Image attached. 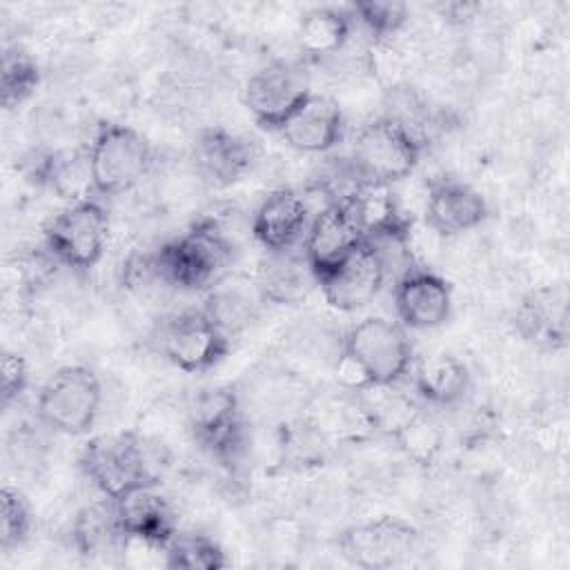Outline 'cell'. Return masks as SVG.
Here are the masks:
<instances>
[{
    "mask_svg": "<svg viewBox=\"0 0 570 570\" xmlns=\"http://www.w3.org/2000/svg\"><path fill=\"white\" fill-rule=\"evenodd\" d=\"M109 216L96 198L69 203L45 227L49 256L76 272L91 269L105 254Z\"/></svg>",
    "mask_w": 570,
    "mask_h": 570,
    "instance_id": "ba28073f",
    "label": "cell"
},
{
    "mask_svg": "<svg viewBox=\"0 0 570 570\" xmlns=\"http://www.w3.org/2000/svg\"><path fill=\"white\" fill-rule=\"evenodd\" d=\"M80 465L98 492L116 501L136 488L156 485L160 461L140 434L118 432L87 441Z\"/></svg>",
    "mask_w": 570,
    "mask_h": 570,
    "instance_id": "3957f363",
    "label": "cell"
},
{
    "mask_svg": "<svg viewBox=\"0 0 570 570\" xmlns=\"http://www.w3.org/2000/svg\"><path fill=\"white\" fill-rule=\"evenodd\" d=\"M361 243L363 236L341 200H332L316 212L303 238V256L316 283L341 265Z\"/></svg>",
    "mask_w": 570,
    "mask_h": 570,
    "instance_id": "5bb4252c",
    "label": "cell"
},
{
    "mask_svg": "<svg viewBox=\"0 0 570 570\" xmlns=\"http://www.w3.org/2000/svg\"><path fill=\"white\" fill-rule=\"evenodd\" d=\"M341 203L347 207L363 240L410 243L412 218L403 212L390 185L358 183Z\"/></svg>",
    "mask_w": 570,
    "mask_h": 570,
    "instance_id": "e0dca14e",
    "label": "cell"
},
{
    "mask_svg": "<svg viewBox=\"0 0 570 570\" xmlns=\"http://www.w3.org/2000/svg\"><path fill=\"white\" fill-rule=\"evenodd\" d=\"M40 85V67L22 47H7L0 71V102L4 109L22 105Z\"/></svg>",
    "mask_w": 570,
    "mask_h": 570,
    "instance_id": "83f0119b",
    "label": "cell"
},
{
    "mask_svg": "<svg viewBox=\"0 0 570 570\" xmlns=\"http://www.w3.org/2000/svg\"><path fill=\"white\" fill-rule=\"evenodd\" d=\"M514 323L519 334L534 345H546V347L566 345V336H568L566 298L554 289L532 292L517 307Z\"/></svg>",
    "mask_w": 570,
    "mask_h": 570,
    "instance_id": "44dd1931",
    "label": "cell"
},
{
    "mask_svg": "<svg viewBox=\"0 0 570 570\" xmlns=\"http://www.w3.org/2000/svg\"><path fill=\"white\" fill-rule=\"evenodd\" d=\"M309 96L312 87L305 69L289 60L267 62L243 87V105L269 131H278Z\"/></svg>",
    "mask_w": 570,
    "mask_h": 570,
    "instance_id": "30bf717a",
    "label": "cell"
},
{
    "mask_svg": "<svg viewBox=\"0 0 570 570\" xmlns=\"http://www.w3.org/2000/svg\"><path fill=\"white\" fill-rule=\"evenodd\" d=\"M336 543L347 563L365 570H381L405 563L419 546V532L407 521L385 514L350 525L338 534Z\"/></svg>",
    "mask_w": 570,
    "mask_h": 570,
    "instance_id": "8fae6325",
    "label": "cell"
},
{
    "mask_svg": "<svg viewBox=\"0 0 570 570\" xmlns=\"http://www.w3.org/2000/svg\"><path fill=\"white\" fill-rule=\"evenodd\" d=\"M227 554L218 541L203 532H176L165 546V568L171 570H220Z\"/></svg>",
    "mask_w": 570,
    "mask_h": 570,
    "instance_id": "4316f807",
    "label": "cell"
},
{
    "mask_svg": "<svg viewBox=\"0 0 570 570\" xmlns=\"http://www.w3.org/2000/svg\"><path fill=\"white\" fill-rule=\"evenodd\" d=\"M269 254V252H267ZM318 285L305 256L292 252L269 254L258 272V292L272 303H296L307 296V292Z\"/></svg>",
    "mask_w": 570,
    "mask_h": 570,
    "instance_id": "603a6c76",
    "label": "cell"
},
{
    "mask_svg": "<svg viewBox=\"0 0 570 570\" xmlns=\"http://www.w3.org/2000/svg\"><path fill=\"white\" fill-rule=\"evenodd\" d=\"M423 216L434 234L459 236L488 218V203L472 185L452 176H436L428 183Z\"/></svg>",
    "mask_w": 570,
    "mask_h": 570,
    "instance_id": "9a60e30c",
    "label": "cell"
},
{
    "mask_svg": "<svg viewBox=\"0 0 570 570\" xmlns=\"http://www.w3.org/2000/svg\"><path fill=\"white\" fill-rule=\"evenodd\" d=\"M416 394L430 405H452L470 387V370L468 365L450 354L434 352L423 356L412 372Z\"/></svg>",
    "mask_w": 570,
    "mask_h": 570,
    "instance_id": "7402d4cb",
    "label": "cell"
},
{
    "mask_svg": "<svg viewBox=\"0 0 570 570\" xmlns=\"http://www.w3.org/2000/svg\"><path fill=\"white\" fill-rule=\"evenodd\" d=\"M71 539L78 554L87 559H98L105 554H118L125 548V532L118 525L114 501L105 499L82 508L71 525Z\"/></svg>",
    "mask_w": 570,
    "mask_h": 570,
    "instance_id": "cb8c5ba5",
    "label": "cell"
},
{
    "mask_svg": "<svg viewBox=\"0 0 570 570\" xmlns=\"http://www.w3.org/2000/svg\"><path fill=\"white\" fill-rule=\"evenodd\" d=\"M234 245L216 220H196L185 234L160 245L149 258L156 281L178 289H203L229 265Z\"/></svg>",
    "mask_w": 570,
    "mask_h": 570,
    "instance_id": "6da1fadb",
    "label": "cell"
},
{
    "mask_svg": "<svg viewBox=\"0 0 570 570\" xmlns=\"http://www.w3.org/2000/svg\"><path fill=\"white\" fill-rule=\"evenodd\" d=\"M87 156L98 196L134 189L154 165L149 138L122 122H100L87 145Z\"/></svg>",
    "mask_w": 570,
    "mask_h": 570,
    "instance_id": "277c9868",
    "label": "cell"
},
{
    "mask_svg": "<svg viewBox=\"0 0 570 570\" xmlns=\"http://www.w3.org/2000/svg\"><path fill=\"white\" fill-rule=\"evenodd\" d=\"M102 405V385L87 365L58 367L38 392V416L53 432L67 436L87 434Z\"/></svg>",
    "mask_w": 570,
    "mask_h": 570,
    "instance_id": "5b68a950",
    "label": "cell"
},
{
    "mask_svg": "<svg viewBox=\"0 0 570 570\" xmlns=\"http://www.w3.org/2000/svg\"><path fill=\"white\" fill-rule=\"evenodd\" d=\"M38 176L49 189L69 200H87L94 198V180H91V169H89V156L87 149H76V151H60L53 156H47L38 169Z\"/></svg>",
    "mask_w": 570,
    "mask_h": 570,
    "instance_id": "484cf974",
    "label": "cell"
},
{
    "mask_svg": "<svg viewBox=\"0 0 570 570\" xmlns=\"http://www.w3.org/2000/svg\"><path fill=\"white\" fill-rule=\"evenodd\" d=\"M160 354L187 374H200L218 365L229 352V334L205 307L174 314L160 327Z\"/></svg>",
    "mask_w": 570,
    "mask_h": 570,
    "instance_id": "9c48e42d",
    "label": "cell"
},
{
    "mask_svg": "<svg viewBox=\"0 0 570 570\" xmlns=\"http://www.w3.org/2000/svg\"><path fill=\"white\" fill-rule=\"evenodd\" d=\"M312 223L305 196L294 189H276L258 205L252 220L256 243L269 254L296 249Z\"/></svg>",
    "mask_w": 570,
    "mask_h": 570,
    "instance_id": "ac0fdd59",
    "label": "cell"
},
{
    "mask_svg": "<svg viewBox=\"0 0 570 570\" xmlns=\"http://www.w3.org/2000/svg\"><path fill=\"white\" fill-rule=\"evenodd\" d=\"M394 307L403 327H439L452 314V285L441 274L412 265L396 276Z\"/></svg>",
    "mask_w": 570,
    "mask_h": 570,
    "instance_id": "4fadbf2b",
    "label": "cell"
},
{
    "mask_svg": "<svg viewBox=\"0 0 570 570\" xmlns=\"http://www.w3.org/2000/svg\"><path fill=\"white\" fill-rule=\"evenodd\" d=\"M387 276L390 272L379 247L363 240L341 265L318 281V287L330 307L356 312L379 296Z\"/></svg>",
    "mask_w": 570,
    "mask_h": 570,
    "instance_id": "7c38bea8",
    "label": "cell"
},
{
    "mask_svg": "<svg viewBox=\"0 0 570 570\" xmlns=\"http://www.w3.org/2000/svg\"><path fill=\"white\" fill-rule=\"evenodd\" d=\"M405 330L399 321L367 316L345 332L341 350L365 370L374 387H394L412 367V343Z\"/></svg>",
    "mask_w": 570,
    "mask_h": 570,
    "instance_id": "8992f818",
    "label": "cell"
},
{
    "mask_svg": "<svg viewBox=\"0 0 570 570\" xmlns=\"http://www.w3.org/2000/svg\"><path fill=\"white\" fill-rule=\"evenodd\" d=\"M187 428L194 441L223 465L240 461L247 432L238 394L232 387L198 390L187 405Z\"/></svg>",
    "mask_w": 570,
    "mask_h": 570,
    "instance_id": "52a82bcc",
    "label": "cell"
},
{
    "mask_svg": "<svg viewBox=\"0 0 570 570\" xmlns=\"http://www.w3.org/2000/svg\"><path fill=\"white\" fill-rule=\"evenodd\" d=\"M116 519L127 539L165 548L178 532L176 514L156 485L136 488L114 501Z\"/></svg>",
    "mask_w": 570,
    "mask_h": 570,
    "instance_id": "ffe728a7",
    "label": "cell"
},
{
    "mask_svg": "<svg viewBox=\"0 0 570 570\" xmlns=\"http://www.w3.org/2000/svg\"><path fill=\"white\" fill-rule=\"evenodd\" d=\"M423 142L396 116H379L363 125L352 142L350 169L358 183L394 185L421 163Z\"/></svg>",
    "mask_w": 570,
    "mask_h": 570,
    "instance_id": "7a4b0ae2",
    "label": "cell"
},
{
    "mask_svg": "<svg viewBox=\"0 0 570 570\" xmlns=\"http://www.w3.org/2000/svg\"><path fill=\"white\" fill-rule=\"evenodd\" d=\"M31 532V508L27 497L13 488L2 485L0 490V550L11 552Z\"/></svg>",
    "mask_w": 570,
    "mask_h": 570,
    "instance_id": "f546056e",
    "label": "cell"
},
{
    "mask_svg": "<svg viewBox=\"0 0 570 570\" xmlns=\"http://www.w3.org/2000/svg\"><path fill=\"white\" fill-rule=\"evenodd\" d=\"M283 140L303 154H325L345 136V116L330 96H312L278 129Z\"/></svg>",
    "mask_w": 570,
    "mask_h": 570,
    "instance_id": "d6986e66",
    "label": "cell"
},
{
    "mask_svg": "<svg viewBox=\"0 0 570 570\" xmlns=\"http://www.w3.org/2000/svg\"><path fill=\"white\" fill-rule=\"evenodd\" d=\"M352 29L354 20L347 9L316 7L301 18L296 40L301 51L307 56L325 58L345 49L352 38Z\"/></svg>",
    "mask_w": 570,
    "mask_h": 570,
    "instance_id": "d4e9b609",
    "label": "cell"
},
{
    "mask_svg": "<svg viewBox=\"0 0 570 570\" xmlns=\"http://www.w3.org/2000/svg\"><path fill=\"white\" fill-rule=\"evenodd\" d=\"M347 11L374 38L396 33L407 20V4L396 0H358Z\"/></svg>",
    "mask_w": 570,
    "mask_h": 570,
    "instance_id": "4dcf8cb0",
    "label": "cell"
},
{
    "mask_svg": "<svg viewBox=\"0 0 570 570\" xmlns=\"http://www.w3.org/2000/svg\"><path fill=\"white\" fill-rule=\"evenodd\" d=\"M2 372V405L18 401L29 385V365L27 358L18 352H4L0 358Z\"/></svg>",
    "mask_w": 570,
    "mask_h": 570,
    "instance_id": "1f68e13d",
    "label": "cell"
},
{
    "mask_svg": "<svg viewBox=\"0 0 570 570\" xmlns=\"http://www.w3.org/2000/svg\"><path fill=\"white\" fill-rule=\"evenodd\" d=\"M392 439L419 465H430L436 459L443 441L439 425L419 407L396 428Z\"/></svg>",
    "mask_w": 570,
    "mask_h": 570,
    "instance_id": "f1b7e54d",
    "label": "cell"
},
{
    "mask_svg": "<svg viewBox=\"0 0 570 570\" xmlns=\"http://www.w3.org/2000/svg\"><path fill=\"white\" fill-rule=\"evenodd\" d=\"M254 158L252 140L218 125L200 129L191 142V165L212 187L238 183L252 169Z\"/></svg>",
    "mask_w": 570,
    "mask_h": 570,
    "instance_id": "2e32d148",
    "label": "cell"
}]
</instances>
